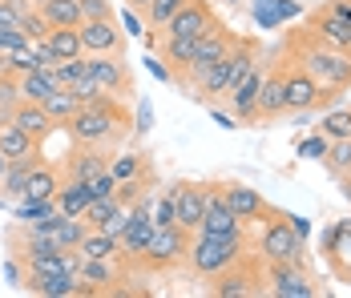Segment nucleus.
Listing matches in <instances>:
<instances>
[{"mask_svg":"<svg viewBox=\"0 0 351 298\" xmlns=\"http://www.w3.org/2000/svg\"><path fill=\"white\" fill-rule=\"evenodd\" d=\"M65 133L73 141H81V145H109V149H117L130 137V109H125L121 97L101 93L97 101L81 105L65 121Z\"/></svg>","mask_w":351,"mask_h":298,"instance_id":"nucleus-1","label":"nucleus"},{"mask_svg":"<svg viewBox=\"0 0 351 298\" xmlns=\"http://www.w3.org/2000/svg\"><path fill=\"white\" fill-rule=\"evenodd\" d=\"M287 53L295 65H303L323 89H351V49H335L319 40L311 29H295L287 36Z\"/></svg>","mask_w":351,"mask_h":298,"instance_id":"nucleus-2","label":"nucleus"},{"mask_svg":"<svg viewBox=\"0 0 351 298\" xmlns=\"http://www.w3.org/2000/svg\"><path fill=\"white\" fill-rule=\"evenodd\" d=\"M246 250H250V238H230V234H194V238H190L186 266H190L202 282H210L214 274L230 270Z\"/></svg>","mask_w":351,"mask_h":298,"instance_id":"nucleus-3","label":"nucleus"},{"mask_svg":"<svg viewBox=\"0 0 351 298\" xmlns=\"http://www.w3.org/2000/svg\"><path fill=\"white\" fill-rule=\"evenodd\" d=\"M258 258H263V262H299V266H307L303 238L295 234L287 210H275V214L263 222V234H258Z\"/></svg>","mask_w":351,"mask_h":298,"instance_id":"nucleus-4","label":"nucleus"},{"mask_svg":"<svg viewBox=\"0 0 351 298\" xmlns=\"http://www.w3.org/2000/svg\"><path fill=\"white\" fill-rule=\"evenodd\" d=\"M190 238L194 234L182 230V226H158V230L149 234V246L141 250V258L134 266H145V270H174V266L186 262V254H190Z\"/></svg>","mask_w":351,"mask_h":298,"instance_id":"nucleus-5","label":"nucleus"},{"mask_svg":"<svg viewBox=\"0 0 351 298\" xmlns=\"http://www.w3.org/2000/svg\"><path fill=\"white\" fill-rule=\"evenodd\" d=\"M210 295L214 298H263V295H267L263 266L250 258V250H246V254L230 266V270L214 274V278H210Z\"/></svg>","mask_w":351,"mask_h":298,"instance_id":"nucleus-6","label":"nucleus"},{"mask_svg":"<svg viewBox=\"0 0 351 298\" xmlns=\"http://www.w3.org/2000/svg\"><path fill=\"white\" fill-rule=\"evenodd\" d=\"M263 278H267V295L271 298H315L319 295L315 278H311V266L263 262Z\"/></svg>","mask_w":351,"mask_h":298,"instance_id":"nucleus-7","label":"nucleus"},{"mask_svg":"<svg viewBox=\"0 0 351 298\" xmlns=\"http://www.w3.org/2000/svg\"><path fill=\"white\" fill-rule=\"evenodd\" d=\"M282 89H287V113H311L323 105V85L303 65H295L291 53L282 57Z\"/></svg>","mask_w":351,"mask_h":298,"instance_id":"nucleus-8","label":"nucleus"},{"mask_svg":"<svg viewBox=\"0 0 351 298\" xmlns=\"http://www.w3.org/2000/svg\"><path fill=\"white\" fill-rule=\"evenodd\" d=\"M214 186L218 182H178V198H174V222L182 230L198 234L202 226V214H206V201H210Z\"/></svg>","mask_w":351,"mask_h":298,"instance_id":"nucleus-9","label":"nucleus"},{"mask_svg":"<svg viewBox=\"0 0 351 298\" xmlns=\"http://www.w3.org/2000/svg\"><path fill=\"white\" fill-rule=\"evenodd\" d=\"M214 25H218V12H214L206 0H190V4H182L174 16L162 25V36H186V40H198L202 33H210Z\"/></svg>","mask_w":351,"mask_h":298,"instance_id":"nucleus-10","label":"nucleus"},{"mask_svg":"<svg viewBox=\"0 0 351 298\" xmlns=\"http://www.w3.org/2000/svg\"><path fill=\"white\" fill-rule=\"evenodd\" d=\"M77 33H81L85 57H121L125 49V33L117 21H81Z\"/></svg>","mask_w":351,"mask_h":298,"instance_id":"nucleus-11","label":"nucleus"},{"mask_svg":"<svg viewBox=\"0 0 351 298\" xmlns=\"http://www.w3.org/2000/svg\"><path fill=\"white\" fill-rule=\"evenodd\" d=\"M121 258H81L77 262V295H106L113 282H121Z\"/></svg>","mask_w":351,"mask_h":298,"instance_id":"nucleus-12","label":"nucleus"},{"mask_svg":"<svg viewBox=\"0 0 351 298\" xmlns=\"http://www.w3.org/2000/svg\"><path fill=\"white\" fill-rule=\"evenodd\" d=\"M109 162H113V149H109V145H81V141H73V153L65 158L61 173H65L69 182H89V177L106 173Z\"/></svg>","mask_w":351,"mask_h":298,"instance_id":"nucleus-13","label":"nucleus"},{"mask_svg":"<svg viewBox=\"0 0 351 298\" xmlns=\"http://www.w3.org/2000/svg\"><path fill=\"white\" fill-rule=\"evenodd\" d=\"M85 69L97 77V85L113 97H134V73L125 65V57H85Z\"/></svg>","mask_w":351,"mask_h":298,"instance_id":"nucleus-14","label":"nucleus"},{"mask_svg":"<svg viewBox=\"0 0 351 298\" xmlns=\"http://www.w3.org/2000/svg\"><path fill=\"white\" fill-rule=\"evenodd\" d=\"M267 65L271 61H254V65L246 69V77L226 93V105H230V113L239 117V121H254V105H258V89H263V81H267Z\"/></svg>","mask_w":351,"mask_h":298,"instance_id":"nucleus-15","label":"nucleus"},{"mask_svg":"<svg viewBox=\"0 0 351 298\" xmlns=\"http://www.w3.org/2000/svg\"><path fill=\"white\" fill-rule=\"evenodd\" d=\"M222 186L226 182H218L214 186L210 201H206V214H202V226H198V234H230V238H250L246 234V222L226 206V198H222Z\"/></svg>","mask_w":351,"mask_h":298,"instance_id":"nucleus-16","label":"nucleus"},{"mask_svg":"<svg viewBox=\"0 0 351 298\" xmlns=\"http://www.w3.org/2000/svg\"><path fill=\"white\" fill-rule=\"evenodd\" d=\"M222 198H226V206L243 218L246 226H250V222H267V218L275 214V206L263 198L254 186H243V182H226V186H222Z\"/></svg>","mask_w":351,"mask_h":298,"instance_id":"nucleus-17","label":"nucleus"},{"mask_svg":"<svg viewBox=\"0 0 351 298\" xmlns=\"http://www.w3.org/2000/svg\"><path fill=\"white\" fill-rule=\"evenodd\" d=\"M271 117H287V89H282V57L267 65V81L258 89V105H254V121H271Z\"/></svg>","mask_w":351,"mask_h":298,"instance_id":"nucleus-18","label":"nucleus"},{"mask_svg":"<svg viewBox=\"0 0 351 298\" xmlns=\"http://www.w3.org/2000/svg\"><path fill=\"white\" fill-rule=\"evenodd\" d=\"M234 45H239V36L230 33V29H226L222 21H218L210 33H202L198 40H194V61H190V73H194V69L214 65V61H222V57H226V53H230ZM190 73H186V77H190Z\"/></svg>","mask_w":351,"mask_h":298,"instance_id":"nucleus-19","label":"nucleus"},{"mask_svg":"<svg viewBox=\"0 0 351 298\" xmlns=\"http://www.w3.org/2000/svg\"><path fill=\"white\" fill-rule=\"evenodd\" d=\"M40 162H45L40 145H36V149H29V153H21V158H12V162H8V169H4V177H0V194L21 201V194H25V182H29V173H33Z\"/></svg>","mask_w":351,"mask_h":298,"instance_id":"nucleus-20","label":"nucleus"},{"mask_svg":"<svg viewBox=\"0 0 351 298\" xmlns=\"http://www.w3.org/2000/svg\"><path fill=\"white\" fill-rule=\"evenodd\" d=\"M8 121H12L16 129H25L33 141H45L49 133L57 129V125H53V117L45 113V105H40V101H16V109H12V117H8Z\"/></svg>","mask_w":351,"mask_h":298,"instance_id":"nucleus-21","label":"nucleus"},{"mask_svg":"<svg viewBox=\"0 0 351 298\" xmlns=\"http://www.w3.org/2000/svg\"><path fill=\"white\" fill-rule=\"evenodd\" d=\"M327 266L343 278V282H351V218H339L335 222V238H331V246H327Z\"/></svg>","mask_w":351,"mask_h":298,"instance_id":"nucleus-22","label":"nucleus"},{"mask_svg":"<svg viewBox=\"0 0 351 298\" xmlns=\"http://www.w3.org/2000/svg\"><path fill=\"white\" fill-rule=\"evenodd\" d=\"M307 29H311L319 40L335 45V49H351V29L335 16V12H327V8H315V12L307 16Z\"/></svg>","mask_w":351,"mask_h":298,"instance_id":"nucleus-23","label":"nucleus"},{"mask_svg":"<svg viewBox=\"0 0 351 298\" xmlns=\"http://www.w3.org/2000/svg\"><path fill=\"white\" fill-rule=\"evenodd\" d=\"M109 173L117 177V186H121V182H138V177H158V173H154V162H149V153H145V149L113 153V162H109Z\"/></svg>","mask_w":351,"mask_h":298,"instance_id":"nucleus-24","label":"nucleus"},{"mask_svg":"<svg viewBox=\"0 0 351 298\" xmlns=\"http://www.w3.org/2000/svg\"><path fill=\"white\" fill-rule=\"evenodd\" d=\"M40 45L49 49L53 61H77V57H85V49H81V33H77V29H65V25H53Z\"/></svg>","mask_w":351,"mask_h":298,"instance_id":"nucleus-25","label":"nucleus"},{"mask_svg":"<svg viewBox=\"0 0 351 298\" xmlns=\"http://www.w3.org/2000/svg\"><path fill=\"white\" fill-rule=\"evenodd\" d=\"M61 182H65V173L57 166H49V162H40V166L29 173V182H25V194L21 198L29 201H45V198H57V190H61Z\"/></svg>","mask_w":351,"mask_h":298,"instance_id":"nucleus-26","label":"nucleus"},{"mask_svg":"<svg viewBox=\"0 0 351 298\" xmlns=\"http://www.w3.org/2000/svg\"><path fill=\"white\" fill-rule=\"evenodd\" d=\"M21 290H29V295H40V298H69V295H77V274H45V278H33V274H25Z\"/></svg>","mask_w":351,"mask_h":298,"instance_id":"nucleus-27","label":"nucleus"},{"mask_svg":"<svg viewBox=\"0 0 351 298\" xmlns=\"http://www.w3.org/2000/svg\"><path fill=\"white\" fill-rule=\"evenodd\" d=\"M77 258H121V242L101 226H89L85 238L77 242Z\"/></svg>","mask_w":351,"mask_h":298,"instance_id":"nucleus-28","label":"nucleus"},{"mask_svg":"<svg viewBox=\"0 0 351 298\" xmlns=\"http://www.w3.org/2000/svg\"><path fill=\"white\" fill-rule=\"evenodd\" d=\"M53 201H57V210H61V214H69V218H81V214L89 210V201H93V198L85 194V182H69V177H65Z\"/></svg>","mask_w":351,"mask_h":298,"instance_id":"nucleus-29","label":"nucleus"},{"mask_svg":"<svg viewBox=\"0 0 351 298\" xmlns=\"http://www.w3.org/2000/svg\"><path fill=\"white\" fill-rule=\"evenodd\" d=\"M295 12H299V0H254V21L263 29H275Z\"/></svg>","mask_w":351,"mask_h":298,"instance_id":"nucleus-30","label":"nucleus"},{"mask_svg":"<svg viewBox=\"0 0 351 298\" xmlns=\"http://www.w3.org/2000/svg\"><path fill=\"white\" fill-rule=\"evenodd\" d=\"M36 12L49 25H65V29H77L81 25V0H45Z\"/></svg>","mask_w":351,"mask_h":298,"instance_id":"nucleus-31","label":"nucleus"},{"mask_svg":"<svg viewBox=\"0 0 351 298\" xmlns=\"http://www.w3.org/2000/svg\"><path fill=\"white\" fill-rule=\"evenodd\" d=\"M40 105H45V113L53 117V125H57V129H61L73 113L81 109V101H77V93H73V89H53V93L40 101Z\"/></svg>","mask_w":351,"mask_h":298,"instance_id":"nucleus-32","label":"nucleus"},{"mask_svg":"<svg viewBox=\"0 0 351 298\" xmlns=\"http://www.w3.org/2000/svg\"><path fill=\"white\" fill-rule=\"evenodd\" d=\"M40 141H33L25 129H16L12 121H0V153L12 162V158H21V153H29V149H36Z\"/></svg>","mask_w":351,"mask_h":298,"instance_id":"nucleus-33","label":"nucleus"},{"mask_svg":"<svg viewBox=\"0 0 351 298\" xmlns=\"http://www.w3.org/2000/svg\"><path fill=\"white\" fill-rule=\"evenodd\" d=\"M323 166L331 169L335 177H351V137H335L323 153Z\"/></svg>","mask_w":351,"mask_h":298,"instance_id":"nucleus-34","label":"nucleus"},{"mask_svg":"<svg viewBox=\"0 0 351 298\" xmlns=\"http://www.w3.org/2000/svg\"><path fill=\"white\" fill-rule=\"evenodd\" d=\"M16 89H21V101H45L49 93H53V85L45 81V73H40V69L21 73V77H16Z\"/></svg>","mask_w":351,"mask_h":298,"instance_id":"nucleus-35","label":"nucleus"},{"mask_svg":"<svg viewBox=\"0 0 351 298\" xmlns=\"http://www.w3.org/2000/svg\"><path fill=\"white\" fill-rule=\"evenodd\" d=\"M174 198H178V182H170V186H166V194H158V198H154V210H149L154 230H158V226H174Z\"/></svg>","mask_w":351,"mask_h":298,"instance_id":"nucleus-36","label":"nucleus"},{"mask_svg":"<svg viewBox=\"0 0 351 298\" xmlns=\"http://www.w3.org/2000/svg\"><path fill=\"white\" fill-rule=\"evenodd\" d=\"M182 4H190V0H149V8H145L141 16H145V25H154V29H162V25H166V21L174 16V12L182 8Z\"/></svg>","mask_w":351,"mask_h":298,"instance_id":"nucleus-37","label":"nucleus"},{"mask_svg":"<svg viewBox=\"0 0 351 298\" xmlns=\"http://www.w3.org/2000/svg\"><path fill=\"white\" fill-rule=\"evenodd\" d=\"M319 133H327L331 141H335V137H351V109H335V113H327L323 125H319Z\"/></svg>","mask_w":351,"mask_h":298,"instance_id":"nucleus-38","label":"nucleus"},{"mask_svg":"<svg viewBox=\"0 0 351 298\" xmlns=\"http://www.w3.org/2000/svg\"><path fill=\"white\" fill-rule=\"evenodd\" d=\"M117 206H121V201H117V194H109V198H93V201H89V210H85L81 218H85V226H101V222H106Z\"/></svg>","mask_w":351,"mask_h":298,"instance_id":"nucleus-39","label":"nucleus"},{"mask_svg":"<svg viewBox=\"0 0 351 298\" xmlns=\"http://www.w3.org/2000/svg\"><path fill=\"white\" fill-rule=\"evenodd\" d=\"M327 145H331V137L315 129L311 137H303V141H299V149H295V153H299V158H307V162H323V153H327Z\"/></svg>","mask_w":351,"mask_h":298,"instance_id":"nucleus-40","label":"nucleus"},{"mask_svg":"<svg viewBox=\"0 0 351 298\" xmlns=\"http://www.w3.org/2000/svg\"><path fill=\"white\" fill-rule=\"evenodd\" d=\"M57 210V201L53 198H45V201H29V198H21V206H16V222H40L45 214H53Z\"/></svg>","mask_w":351,"mask_h":298,"instance_id":"nucleus-41","label":"nucleus"},{"mask_svg":"<svg viewBox=\"0 0 351 298\" xmlns=\"http://www.w3.org/2000/svg\"><path fill=\"white\" fill-rule=\"evenodd\" d=\"M69 89H73V93H77V101H81V105H89V101H97V97H101V93H106V89L97 85V77H93L89 69H85V73H81V77L73 81Z\"/></svg>","mask_w":351,"mask_h":298,"instance_id":"nucleus-42","label":"nucleus"},{"mask_svg":"<svg viewBox=\"0 0 351 298\" xmlns=\"http://www.w3.org/2000/svg\"><path fill=\"white\" fill-rule=\"evenodd\" d=\"M85 194H89V198H109V194H117V177H113V173H97V177H89V182H85Z\"/></svg>","mask_w":351,"mask_h":298,"instance_id":"nucleus-43","label":"nucleus"},{"mask_svg":"<svg viewBox=\"0 0 351 298\" xmlns=\"http://www.w3.org/2000/svg\"><path fill=\"white\" fill-rule=\"evenodd\" d=\"M81 21H113L109 0H81Z\"/></svg>","mask_w":351,"mask_h":298,"instance_id":"nucleus-44","label":"nucleus"},{"mask_svg":"<svg viewBox=\"0 0 351 298\" xmlns=\"http://www.w3.org/2000/svg\"><path fill=\"white\" fill-rule=\"evenodd\" d=\"M121 33H130V36H145V16H141V12H134L130 4L121 8Z\"/></svg>","mask_w":351,"mask_h":298,"instance_id":"nucleus-45","label":"nucleus"},{"mask_svg":"<svg viewBox=\"0 0 351 298\" xmlns=\"http://www.w3.org/2000/svg\"><path fill=\"white\" fill-rule=\"evenodd\" d=\"M21 29H25V36H29V40H45V33H49L53 25H49L40 12H33V16H25V25H21Z\"/></svg>","mask_w":351,"mask_h":298,"instance_id":"nucleus-46","label":"nucleus"},{"mask_svg":"<svg viewBox=\"0 0 351 298\" xmlns=\"http://www.w3.org/2000/svg\"><path fill=\"white\" fill-rule=\"evenodd\" d=\"M145 69H149L158 81H174V69L166 65V61H158V57H145Z\"/></svg>","mask_w":351,"mask_h":298,"instance_id":"nucleus-47","label":"nucleus"},{"mask_svg":"<svg viewBox=\"0 0 351 298\" xmlns=\"http://www.w3.org/2000/svg\"><path fill=\"white\" fill-rule=\"evenodd\" d=\"M327 12H335V16L351 29V0H327Z\"/></svg>","mask_w":351,"mask_h":298,"instance_id":"nucleus-48","label":"nucleus"},{"mask_svg":"<svg viewBox=\"0 0 351 298\" xmlns=\"http://www.w3.org/2000/svg\"><path fill=\"white\" fill-rule=\"evenodd\" d=\"M149 121H154V113H149V105L141 101V105H138V125H134V129H138V133H149Z\"/></svg>","mask_w":351,"mask_h":298,"instance_id":"nucleus-49","label":"nucleus"},{"mask_svg":"<svg viewBox=\"0 0 351 298\" xmlns=\"http://www.w3.org/2000/svg\"><path fill=\"white\" fill-rule=\"evenodd\" d=\"M291 226H295V234H299L303 242L311 238V222H307V218H299V214H291Z\"/></svg>","mask_w":351,"mask_h":298,"instance_id":"nucleus-50","label":"nucleus"},{"mask_svg":"<svg viewBox=\"0 0 351 298\" xmlns=\"http://www.w3.org/2000/svg\"><path fill=\"white\" fill-rule=\"evenodd\" d=\"M125 4H130L134 12H145V8H149V0H125Z\"/></svg>","mask_w":351,"mask_h":298,"instance_id":"nucleus-51","label":"nucleus"},{"mask_svg":"<svg viewBox=\"0 0 351 298\" xmlns=\"http://www.w3.org/2000/svg\"><path fill=\"white\" fill-rule=\"evenodd\" d=\"M4 169H8V158H4V153H0V177H4Z\"/></svg>","mask_w":351,"mask_h":298,"instance_id":"nucleus-52","label":"nucleus"},{"mask_svg":"<svg viewBox=\"0 0 351 298\" xmlns=\"http://www.w3.org/2000/svg\"><path fill=\"white\" fill-rule=\"evenodd\" d=\"M33 4H36V8H40V4H45V0H33Z\"/></svg>","mask_w":351,"mask_h":298,"instance_id":"nucleus-53","label":"nucleus"},{"mask_svg":"<svg viewBox=\"0 0 351 298\" xmlns=\"http://www.w3.org/2000/svg\"><path fill=\"white\" fill-rule=\"evenodd\" d=\"M226 4H239V0H226Z\"/></svg>","mask_w":351,"mask_h":298,"instance_id":"nucleus-54","label":"nucleus"}]
</instances>
